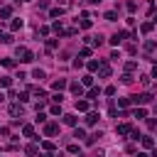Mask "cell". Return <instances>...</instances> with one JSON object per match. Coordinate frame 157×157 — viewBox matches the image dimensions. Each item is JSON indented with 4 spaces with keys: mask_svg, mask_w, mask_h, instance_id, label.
I'll list each match as a JSON object with an SVG mask.
<instances>
[{
    "mask_svg": "<svg viewBox=\"0 0 157 157\" xmlns=\"http://www.w3.org/2000/svg\"><path fill=\"white\" fill-rule=\"evenodd\" d=\"M17 56H20V62H25V64L34 62V54H32L27 47H20V49H17Z\"/></svg>",
    "mask_w": 157,
    "mask_h": 157,
    "instance_id": "6da1fadb",
    "label": "cell"
},
{
    "mask_svg": "<svg viewBox=\"0 0 157 157\" xmlns=\"http://www.w3.org/2000/svg\"><path fill=\"white\" fill-rule=\"evenodd\" d=\"M150 101H152L150 93H140V96H133V98H130V103H135V106H145V103H150Z\"/></svg>",
    "mask_w": 157,
    "mask_h": 157,
    "instance_id": "7a4b0ae2",
    "label": "cell"
},
{
    "mask_svg": "<svg viewBox=\"0 0 157 157\" xmlns=\"http://www.w3.org/2000/svg\"><path fill=\"white\" fill-rule=\"evenodd\" d=\"M69 88H71V93H74V96H81V93H84V84H78V81H71V84H69Z\"/></svg>",
    "mask_w": 157,
    "mask_h": 157,
    "instance_id": "3957f363",
    "label": "cell"
},
{
    "mask_svg": "<svg viewBox=\"0 0 157 157\" xmlns=\"http://www.w3.org/2000/svg\"><path fill=\"white\" fill-rule=\"evenodd\" d=\"M125 37H128V32H115V34L108 39V42H111V44H118V42H123Z\"/></svg>",
    "mask_w": 157,
    "mask_h": 157,
    "instance_id": "277c9868",
    "label": "cell"
},
{
    "mask_svg": "<svg viewBox=\"0 0 157 157\" xmlns=\"http://www.w3.org/2000/svg\"><path fill=\"white\" fill-rule=\"evenodd\" d=\"M44 133L52 137V135H56V133H59V125H56V123H47V125H44Z\"/></svg>",
    "mask_w": 157,
    "mask_h": 157,
    "instance_id": "5b68a950",
    "label": "cell"
},
{
    "mask_svg": "<svg viewBox=\"0 0 157 157\" xmlns=\"http://www.w3.org/2000/svg\"><path fill=\"white\" fill-rule=\"evenodd\" d=\"M98 74H101V76H111V66L106 62H98Z\"/></svg>",
    "mask_w": 157,
    "mask_h": 157,
    "instance_id": "8992f818",
    "label": "cell"
},
{
    "mask_svg": "<svg viewBox=\"0 0 157 157\" xmlns=\"http://www.w3.org/2000/svg\"><path fill=\"white\" fill-rule=\"evenodd\" d=\"M52 88H54V91H62V88H66V78H56V81L52 84Z\"/></svg>",
    "mask_w": 157,
    "mask_h": 157,
    "instance_id": "52a82bcc",
    "label": "cell"
},
{
    "mask_svg": "<svg viewBox=\"0 0 157 157\" xmlns=\"http://www.w3.org/2000/svg\"><path fill=\"white\" fill-rule=\"evenodd\" d=\"M130 130H133V128H130L128 123H123V125H118V135H130Z\"/></svg>",
    "mask_w": 157,
    "mask_h": 157,
    "instance_id": "ba28073f",
    "label": "cell"
},
{
    "mask_svg": "<svg viewBox=\"0 0 157 157\" xmlns=\"http://www.w3.org/2000/svg\"><path fill=\"white\" fill-rule=\"evenodd\" d=\"M10 115H22V106L12 103V106H10Z\"/></svg>",
    "mask_w": 157,
    "mask_h": 157,
    "instance_id": "9c48e42d",
    "label": "cell"
},
{
    "mask_svg": "<svg viewBox=\"0 0 157 157\" xmlns=\"http://www.w3.org/2000/svg\"><path fill=\"white\" fill-rule=\"evenodd\" d=\"M96 120H98V113H88L86 115V123L88 125H96Z\"/></svg>",
    "mask_w": 157,
    "mask_h": 157,
    "instance_id": "30bf717a",
    "label": "cell"
},
{
    "mask_svg": "<svg viewBox=\"0 0 157 157\" xmlns=\"http://www.w3.org/2000/svg\"><path fill=\"white\" fill-rule=\"evenodd\" d=\"M64 123H66V125H76V115H74V113L64 115Z\"/></svg>",
    "mask_w": 157,
    "mask_h": 157,
    "instance_id": "8fae6325",
    "label": "cell"
},
{
    "mask_svg": "<svg viewBox=\"0 0 157 157\" xmlns=\"http://www.w3.org/2000/svg\"><path fill=\"white\" fill-rule=\"evenodd\" d=\"M76 111H88V101H76Z\"/></svg>",
    "mask_w": 157,
    "mask_h": 157,
    "instance_id": "7c38bea8",
    "label": "cell"
},
{
    "mask_svg": "<svg viewBox=\"0 0 157 157\" xmlns=\"http://www.w3.org/2000/svg\"><path fill=\"white\" fill-rule=\"evenodd\" d=\"M10 30H12V32H17V30H22V20H12V25H10Z\"/></svg>",
    "mask_w": 157,
    "mask_h": 157,
    "instance_id": "4fadbf2b",
    "label": "cell"
},
{
    "mask_svg": "<svg viewBox=\"0 0 157 157\" xmlns=\"http://www.w3.org/2000/svg\"><path fill=\"white\" fill-rule=\"evenodd\" d=\"M140 32H143V34L152 32V22H143V25H140Z\"/></svg>",
    "mask_w": 157,
    "mask_h": 157,
    "instance_id": "5bb4252c",
    "label": "cell"
},
{
    "mask_svg": "<svg viewBox=\"0 0 157 157\" xmlns=\"http://www.w3.org/2000/svg\"><path fill=\"white\" fill-rule=\"evenodd\" d=\"M22 135H25V137H32V135H34V128H32V125H25V128H22Z\"/></svg>",
    "mask_w": 157,
    "mask_h": 157,
    "instance_id": "9a60e30c",
    "label": "cell"
},
{
    "mask_svg": "<svg viewBox=\"0 0 157 157\" xmlns=\"http://www.w3.org/2000/svg\"><path fill=\"white\" fill-rule=\"evenodd\" d=\"M157 49V44L152 42V39H147V42H145V52H155Z\"/></svg>",
    "mask_w": 157,
    "mask_h": 157,
    "instance_id": "2e32d148",
    "label": "cell"
},
{
    "mask_svg": "<svg viewBox=\"0 0 157 157\" xmlns=\"http://www.w3.org/2000/svg\"><path fill=\"white\" fill-rule=\"evenodd\" d=\"M74 137H78V140H86V133H84L81 128H76V130H74Z\"/></svg>",
    "mask_w": 157,
    "mask_h": 157,
    "instance_id": "e0dca14e",
    "label": "cell"
},
{
    "mask_svg": "<svg viewBox=\"0 0 157 157\" xmlns=\"http://www.w3.org/2000/svg\"><path fill=\"white\" fill-rule=\"evenodd\" d=\"M25 152H27L30 157H34V155H37V145H27V147H25Z\"/></svg>",
    "mask_w": 157,
    "mask_h": 157,
    "instance_id": "ac0fdd59",
    "label": "cell"
},
{
    "mask_svg": "<svg viewBox=\"0 0 157 157\" xmlns=\"http://www.w3.org/2000/svg\"><path fill=\"white\" fill-rule=\"evenodd\" d=\"M91 25H93V22H91V20H88V15H84V20H81V27H84V30H88Z\"/></svg>",
    "mask_w": 157,
    "mask_h": 157,
    "instance_id": "d6986e66",
    "label": "cell"
},
{
    "mask_svg": "<svg viewBox=\"0 0 157 157\" xmlns=\"http://www.w3.org/2000/svg\"><path fill=\"white\" fill-rule=\"evenodd\" d=\"M135 69H137V62H128V64H125V71H128V74L135 71Z\"/></svg>",
    "mask_w": 157,
    "mask_h": 157,
    "instance_id": "ffe728a7",
    "label": "cell"
},
{
    "mask_svg": "<svg viewBox=\"0 0 157 157\" xmlns=\"http://www.w3.org/2000/svg\"><path fill=\"white\" fill-rule=\"evenodd\" d=\"M10 15H12V10H10V8H3V10H0V17H3V20H5V17H10Z\"/></svg>",
    "mask_w": 157,
    "mask_h": 157,
    "instance_id": "44dd1931",
    "label": "cell"
},
{
    "mask_svg": "<svg viewBox=\"0 0 157 157\" xmlns=\"http://www.w3.org/2000/svg\"><path fill=\"white\" fill-rule=\"evenodd\" d=\"M52 101H54V103H62V101H64V96H62V91H59V93H54V96H52Z\"/></svg>",
    "mask_w": 157,
    "mask_h": 157,
    "instance_id": "7402d4cb",
    "label": "cell"
},
{
    "mask_svg": "<svg viewBox=\"0 0 157 157\" xmlns=\"http://www.w3.org/2000/svg\"><path fill=\"white\" fill-rule=\"evenodd\" d=\"M106 20H108V22H113V20H118V15H115L113 10H108V12H106Z\"/></svg>",
    "mask_w": 157,
    "mask_h": 157,
    "instance_id": "603a6c76",
    "label": "cell"
},
{
    "mask_svg": "<svg viewBox=\"0 0 157 157\" xmlns=\"http://www.w3.org/2000/svg\"><path fill=\"white\" fill-rule=\"evenodd\" d=\"M42 147H44L47 152H52V150H54V143H49V140H44V143H42Z\"/></svg>",
    "mask_w": 157,
    "mask_h": 157,
    "instance_id": "cb8c5ba5",
    "label": "cell"
},
{
    "mask_svg": "<svg viewBox=\"0 0 157 157\" xmlns=\"http://www.w3.org/2000/svg\"><path fill=\"white\" fill-rule=\"evenodd\" d=\"M0 42H3V44H10V42H12V34H3V37H0Z\"/></svg>",
    "mask_w": 157,
    "mask_h": 157,
    "instance_id": "d4e9b609",
    "label": "cell"
},
{
    "mask_svg": "<svg viewBox=\"0 0 157 157\" xmlns=\"http://www.w3.org/2000/svg\"><path fill=\"white\" fill-rule=\"evenodd\" d=\"M56 34H64V30H62V22H54V27H52Z\"/></svg>",
    "mask_w": 157,
    "mask_h": 157,
    "instance_id": "484cf974",
    "label": "cell"
},
{
    "mask_svg": "<svg viewBox=\"0 0 157 157\" xmlns=\"http://www.w3.org/2000/svg\"><path fill=\"white\" fill-rule=\"evenodd\" d=\"M81 84H84V86H91V84H93V76H84Z\"/></svg>",
    "mask_w": 157,
    "mask_h": 157,
    "instance_id": "4316f807",
    "label": "cell"
},
{
    "mask_svg": "<svg viewBox=\"0 0 157 157\" xmlns=\"http://www.w3.org/2000/svg\"><path fill=\"white\" fill-rule=\"evenodd\" d=\"M32 76H34V78H44V71H42V69H34Z\"/></svg>",
    "mask_w": 157,
    "mask_h": 157,
    "instance_id": "83f0119b",
    "label": "cell"
},
{
    "mask_svg": "<svg viewBox=\"0 0 157 157\" xmlns=\"http://www.w3.org/2000/svg\"><path fill=\"white\" fill-rule=\"evenodd\" d=\"M145 115H147L145 108H137V111H135V118H145Z\"/></svg>",
    "mask_w": 157,
    "mask_h": 157,
    "instance_id": "f1b7e54d",
    "label": "cell"
},
{
    "mask_svg": "<svg viewBox=\"0 0 157 157\" xmlns=\"http://www.w3.org/2000/svg\"><path fill=\"white\" fill-rule=\"evenodd\" d=\"M98 93H101V88H91L88 91V98H98Z\"/></svg>",
    "mask_w": 157,
    "mask_h": 157,
    "instance_id": "f546056e",
    "label": "cell"
},
{
    "mask_svg": "<svg viewBox=\"0 0 157 157\" xmlns=\"http://www.w3.org/2000/svg\"><path fill=\"white\" fill-rule=\"evenodd\" d=\"M12 84V78L10 76H5V78H0V86H10Z\"/></svg>",
    "mask_w": 157,
    "mask_h": 157,
    "instance_id": "4dcf8cb0",
    "label": "cell"
},
{
    "mask_svg": "<svg viewBox=\"0 0 157 157\" xmlns=\"http://www.w3.org/2000/svg\"><path fill=\"white\" fill-rule=\"evenodd\" d=\"M3 66H8V69H12V66H15V62H12V59H3Z\"/></svg>",
    "mask_w": 157,
    "mask_h": 157,
    "instance_id": "1f68e13d",
    "label": "cell"
},
{
    "mask_svg": "<svg viewBox=\"0 0 157 157\" xmlns=\"http://www.w3.org/2000/svg\"><path fill=\"white\" fill-rule=\"evenodd\" d=\"M143 145H145V147H152L155 143H152V137H143Z\"/></svg>",
    "mask_w": 157,
    "mask_h": 157,
    "instance_id": "d6a6232c",
    "label": "cell"
},
{
    "mask_svg": "<svg viewBox=\"0 0 157 157\" xmlns=\"http://www.w3.org/2000/svg\"><path fill=\"white\" fill-rule=\"evenodd\" d=\"M69 152H71V155H78L81 150H78V145H69Z\"/></svg>",
    "mask_w": 157,
    "mask_h": 157,
    "instance_id": "836d02e7",
    "label": "cell"
},
{
    "mask_svg": "<svg viewBox=\"0 0 157 157\" xmlns=\"http://www.w3.org/2000/svg\"><path fill=\"white\" fill-rule=\"evenodd\" d=\"M44 120H47V115H44V113H39V111H37V123H44Z\"/></svg>",
    "mask_w": 157,
    "mask_h": 157,
    "instance_id": "e575fe53",
    "label": "cell"
},
{
    "mask_svg": "<svg viewBox=\"0 0 157 157\" xmlns=\"http://www.w3.org/2000/svg\"><path fill=\"white\" fill-rule=\"evenodd\" d=\"M62 12H64L62 8H54V10H52V17H59V15H62Z\"/></svg>",
    "mask_w": 157,
    "mask_h": 157,
    "instance_id": "d590c367",
    "label": "cell"
},
{
    "mask_svg": "<svg viewBox=\"0 0 157 157\" xmlns=\"http://www.w3.org/2000/svg\"><path fill=\"white\" fill-rule=\"evenodd\" d=\"M56 44H59L56 39H49V42H47V47H49V49H56Z\"/></svg>",
    "mask_w": 157,
    "mask_h": 157,
    "instance_id": "8d00e7d4",
    "label": "cell"
},
{
    "mask_svg": "<svg viewBox=\"0 0 157 157\" xmlns=\"http://www.w3.org/2000/svg\"><path fill=\"white\" fill-rule=\"evenodd\" d=\"M49 5V0H39V8H47Z\"/></svg>",
    "mask_w": 157,
    "mask_h": 157,
    "instance_id": "74e56055",
    "label": "cell"
},
{
    "mask_svg": "<svg viewBox=\"0 0 157 157\" xmlns=\"http://www.w3.org/2000/svg\"><path fill=\"white\" fill-rule=\"evenodd\" d=\"M152 78H157V66H155V69H152Z\"/></svg>",
    "mask_w": 157,
    "mask_h": 157,
    "instance_id": "f35d334b",
    "label": "cell"
},
{
    "mask_svg": "<svg viewBox=\"0 0 157 157\" xmlns=\"http://www.w3.org/2000/svg\"><path fill=\"white\" fill-rule=\"evenodd\" d=\"M88 3H91V5H98V3H101V0H88Z\"/></svg>",
    "mask_w": 157,
    "mask_h": 157,
    "instance_id": "ab89813d",
    "label": "cell"
},
{
    "mask_svg": "<svg viewBox=\"0 0 157 157\" xmlns=\"http://www.w3.org/2000/svg\"><path fill=\"white\" fill-rule=\"evenodd\" d=\"M39 157H52V155H49V152H44V155H39Z\"/></svg>",
    "mask_w": 157,
    "mask_h": 157,
    "instance_id": "60d3db41",
    "label": "cell"
},
{
    "mask_svg": "<svg viewBox=\"0 0 157 157\" xmlns=\"http://www.w3.org/2000/svg\"><path fill=\"white\" fill-rule=\"evenodd\" d=\"M137 157H150V155H145V152H140V155H137Z\"/></svg>",
    "mask_w": 157,
    "mask_h": 157,
    "instance_id": "b9f144b4",
    "label": "cell"
},
{
    "mask_svg": "<svg viewBox=\"0 0 157 157\" xmlns=\"http://www.w3.org/2000/svg\"><path fill=\"white\" fill-rule=\"evenodd\" d=\"M0 103H3V93H0Z\"/></svg>",
    "mask_w": 157,
    "mask_h": 157,
    "instance_id": "7bdbcfd3",
    "label": "cell"
}]
</instances>
